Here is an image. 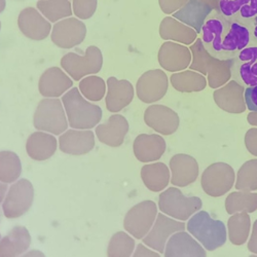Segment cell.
Masks as SVG:
<instances>
[{"mask_svg":"<svg viewBox=\"0 0 257 257\" xmlns=\"http://www.w3.org/2000/svg\"><path fill=\"white\" fill-rule=\"evenodd\" d=\"M105 80L97 75H89L83 77L78 85V89L82 96L92 102L102 100L106 94Z\"/></svg>","mask_w":257,"mask_h":257,"instance_id":"d590c367","label":"cell"},{"mask_svg":"<svg viewBox=\"0 0 257 257\" xmlns=\"http://www.w3.org/2000/svg\"><path fill=\"white\" fill-rule=\"evenodd\" d=\"M31 245V235L27 227L17 225L0 242V256L15 257L25 254Z\"/></svg>","mask_w":257,"mask_h":257,"instance_id":"d4e9b609","label":"cell"},{"mask_svg":"<svg viewBox=\"0 0 257 257\" xmlns=\"http://www.w3.org/2000/svg\"><path fill=\"white\" fill-rule=\"evenodd\" d=\"M188 0H159L160 7L166 15L174 14L179 11Z\"/></svg>","mask_w":257,"mask_h":257,"instance_id":"f35d334b","label":"cell"},{"mask_svg":"<svg viewBox=\"0 0 257 257\" xmlns=\"http://www.w3.org/2000/svg\"><path fill=\"white\" fill-rule=\"evenodd\" d=\"M212 11L213 9L209 5L201 0H188L179 11L173 14V18L195 29L197 33H200L202 32L207 17Z\"/></svg>","mask_w":257,"mask_h":257,"instance_id":"603a6c76","label":"cell"},{"mask_svg":"<svg viewBox=\"0 0 257 257\" xmlns=\"http://www.w3.org/2000/svg\"><path fill=\"white\" fill-rule=\"evenodd\" d=\"M197 34L195 29L173 17H166L160 25V35L164 40H174L184 45H192L197 39Z\"/></svg>","mask_w":257,"mask_h":257,"instance_id":"f1b7e54d","label":"cell"},{"mask_svg":"<svg viewBox=\"0 0 257 257\" xmlns=\"http://www.w3.org/2000/svg\"><path fill=\"white\" fill-rule=\"evenodd\" d=\"M184 223L170 219L164 214H159L153 228L143 238V243L160 253H164L170 235L184 230Z\"/></svg>","mask_w":257,"mask_h":257,"instance_id":"ac0fdd59","label":"cell"},{"mask_svg":"<svg viewBox=\"0 0 257 257\" xmlns=\"http://www.w3.org/2000/svg\"><path fill=\"white\" fill-rule=\"evenodd\" d=\"M187 230L208 251L221 247L226 241V228L222 221L213 219L206 211H200L187 222Z\"/></svg>","mask_w":257,"mask_h":257,"instance_id":"277c9868","label":"cell"},{"mask_svg":"<svg viewBox=\"0 0 257 257\" xmlns=\"http://www.w3.org/2000/svg\"><path fill=\"white\" fill-rule=\"evenodd\" d=\"M36 130L53 135H62L67 131L68 118L62 100L47 98L39 101L33 116Z\"/></svg>","mask_w":257,"mask_h":257,"instance_id":"5b68a950","label":"cell"},{"mask_svg":"<svg viewBox=\"0 0 257 257\" xmlns=\"http://www.w3.org/2000/svg\"><path fill=\"white\" fill-rule=\"evenodd\" d=\"M61 66L72 79L78 81L91 74H97L103 66V54L96 46H90L83 56L68 53L61 59Z\"/></svg>","mask_w":257,"mask_h":257,"instance_id":"8992f818","label":"cell"},{"mask_svg":"<svg viewBox=\"0 0 257 257\" xmlns=\"http://www.w3.org/2000/svg\"><path fill=\"white\" fill-rule=\"evenodd\" d=\"M219 14L251 30L257 20V0H219Z\"/></svg>","mask_w":257,"mask_h":257,"instance_id":"2e32d148","label":"cell"},{"mask_svg":"<svg viewBox=\"0 0 257 257\" xmlns=\"http://www.w3.org/2000/svg\"><path fill=\"white\" fill-rule=\"evenodd\" d=\"M36 6L51 23H57L63 19L69 18L73 13L70 0H39Z\"/></svg>","mask_w":257,"mask_h":257,"instance_id":"1f68e13d","label":"cell"},{"mask_svg":"<svg viewBox=\"0 0 257 257\" xmlns=\"http://www.w3.org/2000/svg\"><path fill=\"white\" fill-rule=\"evenodd\" d=\"M201 2L209 5L214 12L219 14V0H201Z\"/></svg>","mask_w":257,"mask_h":257,"instance_id":"b9f144b4","label":"cell"},{"mask_svg":"<svg viewBox=\"0 0 257 257\" xmlns=\"http://www.w3.org/2000/svg\"><path fill=\"white\" fill-rule=\"evenodd\" d=\"M128 132V122L120 114H113L104 123L96 126V136L103 144L110 147H119Z\"/></svg>","mask_w":257,"mask_h":257,"instance_id":"7402d4cb","label":"cell"},{"mask_svg":"<svg viewBox=\"0 0 257 257\" xmlns=\"http://www.w3.org/2000/svg\"><path fill=\"white\" fill-rule=\"evenodd\" d=\"M160 65L170 72H177L189 67L191 52L184 46L173 41H166L159 51Z\"/></svg>","mask_w":257,"mask_h":257,"instance_id":"44dd1931","label":"cell"},{"mask_svg":"<svg viewBox=\"0 0 257 257\" xmlns=\"http://www.w3.org/2000/svg\"><path fill=\"white\" fill-rule=\"evenodd\" d=\"M158 209L153 201H144L125 214L123 219L124 229L136 239H143L152 229L157 218Z\"/></svg>","mask_w":257,"mask_h":257,"instance_id":"9c48e42d","label":"cell"},{"mask_svg":"<svg viewBox=\"0 0 257 257\" xmlns=\"http://www.w3.org/2000/svg\"><path fill=\"white\" fill-rule=\"evenodd\" d=\"M22 173V164L17 154L13 152L0 153V181L3 183H15Z\"/></svg>","mask_w":257,"mask_h":257,"instance_id":"836d02e7","label":"cell"},{"mask_svg":"<svg viewBox=\"0 0 257 257\" xmlns=\"http://www.w3.org/2000/svg\"><path fill=\"white\" fill-rule=\"evenodd\" d=\"M18 26L27 38L35 41L46 39L52 31L50 21L34 8H26L20 13Z\"/></svg>","mask_w":257,"mask_h":257,"instance_id":"5bb4252c","label":"cell"},{"mask_svg":"<svg viewBox=\"0 0 257 257\" xmlns=\"http://www.w3.org/2000/svg\"><path fill=\"white\" fill-rule=\"evenodd\" d=\"M87 36V26L76 18H66L53 26L51 39L61 49H72L79 46Z\"/></svg>","mask_w":257,"mask_h":257,"instance_id":"30bf717a","label":"cell"},{"mask_svg":"<svg viewBox=\"0 0 257 257\" xmlns=\"http://www.w3.org/2000/svg\"><path fill=\"white\" fill-rule=\"evenodd\" d=\"M244 87L237 81H230L223 88L214 91L213 98L220 108L227 112L239 113L245 111L243 100Z\"/></svg>","mask_w":257,"mask_h":257,"instance_id":"cb8c5ba5","label":"cell"},{"mask_svg":"<svg viewBox=\"0 0 257 257\" xmlns=\"http://www.w3.org/2000/svg\"><path fill=\"white\" fill-rule=\"evenodd\" d=\"M23 256H45V254L42 252H39V251H31V252H26L25 255Z\"/></svg>","mask_w":257,"mask_h":257,"instance_id":"ee69618b","label":"cell"},{"mask_svg":"<svg viewBox=\"0 0 257 257\" xmlns=\"http://www.w3.org/2000/svg\"><path fill=\"white\" fill-rule=\"evenodd\" d=\"M159 207L169 216L186 220L201 209L202 201L197 197L187 198L178 188L171 187L160 196Z\"/></svg>","mask_w":257,"mask_h":257,"instance_id":"ba28073f","label":"cell"},{"mask_svg":"<svg viewBox=\"0 0 257 257\" xmlns=\"http://www.w3.org/2000/svg\"><path fill=\"white\" fill-rule=\"evenodd\" d=\"M144 120L148 126L163 135L175 133L179 125L178 114L164 105L147 107L144 112Z\"/></svg>","mask_w":257,"mask_h":257,"instance_id":"d6986e66","label":"cell"},{"mask_svg":"<svg viewBox=\"0 0 257 257\" xmlns=\"http://www.w3.org/2000/svg\"><path fill=\"white\" fill-rule=\"evenodd\" d=\"M97 5L98 0H73L72 9L78 19L88 20L96 13Z\"/></svg>","mask_w":257,"mask_h":257,"instance_id":"74e56055","label":"cell"},{"mask_svg":"<svg viewBox=\"0 0 257 257\" xmlns=\"http://www.w3.org/2000/svg\"><path fill=\"white\" fill-rule=\"evenodd\" d=\"M58 148L55 136L48 132H34L26 142V152L34 161H47L51 159Z\"/></svg>","mask_w":257,"mask_h":257,"instance_id":"4316f807","label":"cell"},{"mask_svg":"<svg viewBox=\"0 0 257 257\" xmlns=\"http://www.w3.org/2000/svg\"><path fill=\"white\" fill-rule=\"evenodd\" d=\"M73 85L72 79L59 67L47 69L38 81V90L46 98H59L68 92Z\"/></svg>","mask_w":257,"mask_h":257,"instance_id":"ffe728a7","label":"cell"},{"mask_svg":"<svg viewBox=\"0 0 257 257\" xmlns=\"http://www.w3.org/2000/svg\"><path fill=\"white\" fill-rule=\"evenodd\" d=\"M106 82V108L112 113H117L133 101L134 88L128 80L117 79L114 76L109 77Z\"/></svg>","mask_w":257,"mask_h":257,"instance_id":"e0dca14e","label":"cell"},{"mask_svg":"<svg viewBox=\"0 0 257 257\" xmlns=\"http://www.w3.org/2000/svg\"><path fill=\"white\" fill-rule=\"evenodd\" d=\"M172 171V182L177 186H186L195 182L199 175L197 161L187 155H176L170 161Z\"/></svg>","mask_w":257,"mask_h":257,"instance_id":"484cf974","label":"cell"},{"mask_svg":"<svg viewBox=\"0 0 257 257\" xmlns=\"http://www.w3.org/2000/svg\"><path fill=\"white\" fill-rule=\"evenodd\" d=\"M165 256H206V251L187 232L179 231L167 243Z\"/></svg>","mask_w":257,"mask_h":257,"instance_id":"f546056e","label":"cell"},{"mask_svg":"<svg viewBox=\"0 0 257 257\" xmlns=\"http://www.w3.org/2000/svg\"><path fill=\"white\" fill-rule=\"evenodd\" d=\"M233 178V170L227 164L216 163L205 170L202 176V186L209 196L219 197L229 190Z\"/></svg>","mask_w":257,"mask_h":257,"instance_id":"8fae6325","label":"cell"},{"mask_svg":"<svg viewBox=\"0 0 257 257\" xmlns=\"http://www.w3.org/2000/svg\"><path fill=\"white\" fill-rule=\"evenodd\" d=\"M251 34H252L254 45H257V20L255 21V23L251 27Z\"/></svg>","mask_w":257,"mask_h":257,"instance_id":"7bdbcfd3","label":"cell"},{"mask_svg":"<svg viewBox=\"0 0 257 257\" xmlns=\"http://www.w3.org/2000/svg\"><path fill=\"white\" fill-rule=\"evenodd\" d=\"M190 52L192 54V63L189 65L190 70L208 75V84L210 88L218 89L229 80L231 77L233 59L219 60L214 58L206 50L203 40L200 38L196 39L191 45Z\"/></svg>","mask_w":257,"mask_h":257,"instance_id":"7a4b0ae2","label":"cell"},{"mask_svg":"<svg viewBox=\"0 0 257 257\" xmlns=\"http://www.w3.org/2000/svg\"><path fill=\"white\" fill-rule=\"evenodd\" d=\"M171 83L173 88L182 93H191V92H201L206 85V78L198 73L191 70L174 73L171 76Z\"/></svg>","mask_w":257,"mask_h":257,"instance_id":"d6a6232c","label":"cell"},{"mask_svg":"<svg viewBox=\"0 0 257 257\" xmlns=\"http://www.w3.org/2000/svg\"><path fill=\"white\" fill-rule=\"evenodd\" d=\"M202 34L206 50L219 60L234 59L242 50L254 45L249 27L217 13L206 20Z\"/></svg>","mask_w":257,"mask_h":257,"instance_id":"6da1fadb","label":"cell"},{"mask_svg":"<svg viewBox=\"0 0 257 257\" xmlns=\"http://www.w3.org/2000/svg\"><path fill=\"white\" fill-rule=\"evenodd\" d=\"M134 155L138 161L149 163L159 160L166 151V142L159 135H139L133 144Z\"/></svg>","mask_w":257,"mask_h":257,"instance_id":"83f0119b","label":"cell"},{"mask_svg":"<svg viewBox=\"0 0 257 257\" xmlns=\"http://www.w3.org/2000/svg\"><path fill=\"white\" fill-rule=\"evenodd\" d=\"M34 201V187L30 180H17L7 192L3 203L4 214L7 218H19L26 214Z\"/></svg>","mask_w":257,"mask_h":257,"instance_id":"52a82bcc","label":"cell"},{"mask_svg":"<svg viewBox=\"0 0 257 257\" xmlns=\"http://www.w3.org/2000/svg\"><path fill=\"white\" fill-rule=\"evenodd\" d=\"M245 102L249 110L257 112V85L247 87L245 90Z\"/></svg>","mask_w":257,"mask_h":257,"instance_id":"ab89813d","label":"cell"},{"mask_svg":"<svg viewBox=\"0 0 257 257\" xmlns=\"http://www.w3.org/2000/svg\"><path fill=\"white\" fill-rule=\"evenodd\" d=\"M135 249V241L130 234L124 231L115 232L107 248L108 257H128L132 256Z\"/></svg>","mask_w":257,"mask_h":257,"instance_id":"e575fe53","label":"cell"},{"mask_svg":"<svg viewBox=\"0 0 257 257\" xmlns=\"http://www.w3.org/2000/svg\"><path fill=\"white\" fill-rule=\"evenodd\" d=\"M231 76L244 87L257 85V45L245 48L235 56Z\"/></svg>","mask_w":257,"mask_h":257,"instance_id":"7c38bea8","label":"cell"},{"mask_svg":"<svg viewBox=\"0 0 257 257\" xmlns=\"http://www.w3.org/2000/svg\"><path fill=\"white\" fill-rule=\"evenodd\" d=\"M6 10V0H2V13Z\"/></svg>","mask_w":257,"mask_h":257,"instance_id":"f6af8a7d","label":"cell"},{"mask_svg":"<svg viewBox=\"0 0 257 257\" xmlns=\"http://www.w3.org/2000/svg\"><path fill=\"white\" fill-rule=\"evenodd\" d=\"M62 102L72 128L91 130L101 121L103 115L101 107L85 100L79 89H70L63 95Z\"/></svg>","mask_w":257,"mask_h":257,"instance_id":"3957f363","label":"cell"},{"mask_svg":"<svg viewBox=\"0 0 257 257\" xmlns=\"http://www.w3.org/2000/svg\"><path fill=\"white\" fill-rule=\"evenodd\" d=\"M167 74L159 69L149 70L142 74L136 84L138 98L144 103H154L161 100L168 91Z\"/></svg>","mask_w":257,"mask_h":257,"instance_id":"4fadbf2b","label":"cell"},{"mask_svg":"<svg viewBox=\"0 0 257 257\" xmlns=\"http://www.w3.org/2000/svg\"><path fill=\"white\" fill-rule=\"evenodd\" d=\"M132 256L137 257V256H160V255H159V253H157V252H154V251H152V250L147 249L144 245L139 244V245L137 246L136 250L134 251V253H133Z\"/></svg>","mask_w":257,"mask_h":257,"instance_id":"60d3db41","label":"cell"},{"mask_svg":"<svg viewBox=\"0 0 257 257\" xmlns=\"http://www.w3.org/2000/svg\"><path fill=\"white\" fill-rule=\"evenodd\" d=\"M141 178L145 186L152 191H161L170 180L168 167L163 163L145 165L141 170Z\"/></svg>","mask_w":257,"mask_h":257,"instance_id":"4dcf8cb0","label":"cell"},{"mask_svg":"<svg viewBox=\"0 0 257 257\" xmlns=\"http://www.w3.org/2000/svg\"><path fill=\"white\" fill-rule=\"evenodd\" d=\"M245 216L240 215H234L229 218L228 220V228H229V239L230 242L233 244H243L246 241V231L242 230L243 228H247V224L243 221Z\"/></svg>","mask_w":257,"mask_h":257,"instance_id":"8d00e7d4","label":"cell"},{"mask_svg":"<svg viewBox=\"0 0 257 257\" xmlns=\"http://www.w3.org/2000/svg\"><path fill=\"white\" fill-rule=\"evenodd\" d=\"M60 151L70 156H83L91 153L95 147V134L91 130L71 128L60 135Z\"/></svg>","mask_w":257,"mask_h":257,"instance_id":"9a60e30c","label":"cell"}]
</instances>
